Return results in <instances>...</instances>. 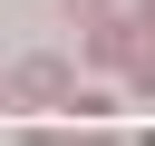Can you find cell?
<instances>
[{
  "label": "cell",
  "mask_w": 155,
  "mask_h": 146,
  "mask_svg": "<svg viewBox=\"0 0 155 146\" xmlns=\"http://www.w3.org/2000/svg\"><path fill=\"white\" fill-rule=\"evenodd\" d=\"M10 78H19V97H29V107H78V117H97V107H107V97H97V88H78V78H68V58H48V49H39V58H19Z\"/></svg>",
  "instance_id": "6da1fadb"
},
{
  "label": "cell",
  "mask_w": 155,
  "mask_h": 146,
  "mask_svg": "<svg viewBox=\"0 0 155 146\" xmlns=\"http://www.w3.org/2000/svg\"><path fill=\"white\" fill-rule=\"evenodd\" d=\"M126 88H136V97H155V49H145V68H136V78H126Z\"/></svg>",
  "instance_id": "7a4b0ae2"
},
{
  "label": "cell",
  "mask_w": 155,
  "mask_h": 146,
  "mask_svg": "<svg viewBox=\"0 0 155 146\" xmlns=\"http://www.w3.org/2000/svg\"><path fill=\"white\" fill-rule=\"evenodd\" d=\"M136 39H155V0H136Z\"/></svg>",
  "instance_id": "3957f363"
},
{
  "label": "cell",
  "mask_w": 155,
  "mask_h": 146,
  "mask_svg": "<svg viewBox=\"0 0 155 146\" xmlns=\"http://www.w3.org/2000/svg\"><path fill=\"white\" fill-rule=\"evenodd\" d=\"M10 97H19V78H10V68H0V107H10Z\"/></svg>",
  "instance_id": "277c9868"
},
{
  "label": "cell",
  "mask_w": 155,
  "mask_h": 146,
  "mask_svg": "<svg viewBox=\"0 0 155 146\" xmlns=\"http://www.w3.org/2000/svg\"><path fill=\"white\" fill-rule=\"evenodd\" d=\"M58 146H116V136H58Z\"/></svg>",
  "instance_id": "5b68a950"
}]
</instances>
